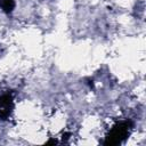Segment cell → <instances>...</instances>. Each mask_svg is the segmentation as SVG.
Wrapping results in <instances>:
<instances>
[{
    "label": "cell",
    "instance_id": "2",
    "mask_svg": "<svg viewBox=\"0 0 146 146\" xmlns=\"http://www.w3.org/2000/svg\"><path fill=\"white\" fill-rule=\"evenodd\" d=\"M13 96L10 94H3L0 96V117L7 119L13 111Z\"/></svg>",
    "mask_w": 146,
    "mask_h": 146
},
{
    "label": "cell",
    "instance_id": "3",
    "mask_svg": "<svg viewBox=\"0 0 146 146\" xmlns=\"http://www.w3.org/2000/svg\"><path fill=\"white\" fill-rule=\"evenodd\" d=\"M0 7L5 13H11L15 7V2L13 0H0Z\"/></svg>",
    "mask_w": 146,
    "mask_h": 146
},
{
    "label": "cell",
    "instance_id": "1",
    "mask_svg": "<svg viewBox=\"0 0 146 146\" xmlns=\"http://www.w3.org/2000/svg\"><path fill=\"white\" fill-rule=\"evenodd\" d=\"M131 128V122L130 121H124V122H120L119 124L114 125L113 129L111 130L110 135L106 137V140L104 144L106 145H116L120 144L122 140H124L130 131Z\"/></svg>",
    "mask_w": 146,
    "mask_h": 146
}]
</instances>
